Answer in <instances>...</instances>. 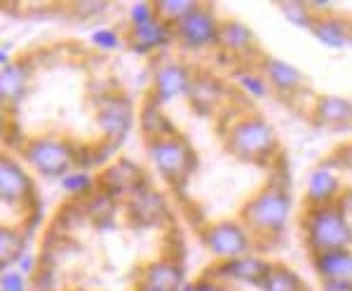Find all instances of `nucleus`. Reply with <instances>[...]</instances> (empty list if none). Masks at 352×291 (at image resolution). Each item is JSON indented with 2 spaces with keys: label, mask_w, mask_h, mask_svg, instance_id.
<instances>
[{
  "label": "nucleus",
  "mask_w": 352,
  "mask_h": 291,
  "mask_svg": "<svg viewBox=\"0 0 352 291\" xmlns=\"http://www.w3.org/2000/svg\"><path fill=\"white\" fill-rule=\"evenodd\" d=\"M310 244L327 252H345L352 244V228L338 209H317L308 219Z\"/></svg>",
  "instance_id": "4"
},
{
  "label": "nucleus",
  "mask_w": 352,
  "mask_h": 291,
  "mask_svg": "<svg viewBox=\"0 0 352 291\" xmlns=\"http://www.w3.org/2000/svg\"><path fill=\"white\" fill-rule=\"evenodd\" d=\"M322 291H352V282H345V279H327Z\"/></svg>",
  "instance_id": "36"
},
{
  "label": "nucleus",
  "mask_w": 352,
  "mask_h": 291,
  "mask_svg": "<svg viewBox=\"0 0 352 291\" xmlns=\"http://www.w3.org/2000/svg\"><path fill=\"white\" fill-rule=\"evenodd\" d=\"M312 31H315L317 40H322L327 47H343L348 43V31L336 19H322L320 24L312 26Z\"/></svg>",
  "instance_id": "29"
},
{
  "label": "nucleus",
  "mask_w": 352,
  "mask_h": 291,
  "mask_svg": "<svg viewBox=\"0 0 352 291\" xmlns=\"http://www.w3.org/2000/svg\"><path fill=\"white\" fill-rule=\"evenodd\" d=\"M127 216L139 226H157L167 216V207L160 193L144 184L127 195Z\"/></svg>",
  "instance_id": "12"
},
{
  "label": "nucleus",
  "mask_w": 352,
  "mask_h": 291,
  "mask_svg": "<svg viewBox=\"0 0 352 291\" xmlns=\"http://www.w3.org/2000/svg\"><path fill=\"white\" fill-rule=\"evenodd\" d=\"M219 26L221 24L217 21V17L200 5L188 17H184L179 24L172 26V31L174 38L181 40V45H186L190 50H200L219 43Z\"/></svg>",
  "instance_id": "8"
},
{
  "label": "nucleus",
  "mask_w": 352,
  "mask_h": 291,
  "mask_svg": "<svg viewBox=\"0 0 352 291\" xmlns=\"http://www.w3.org/2000/svg\"><path fill=\"white\" fill-rule=\"evenodd\" d=\"M204 244L209 252L219 259H237L249 252V235L247 230L235 224V221H223V224H214L202 233Z\"/></svg>",
  "instance_id": "10"
},
{
  "label": "nucleus",
  "mask_w": 352,
  "mask_h": 291,
  "mask_svg": "<svg viewBox=\"0 0 352 291\" xmlns=\"http://www.w3.org/2000/svg\"><path fill=\"white\" fill-rule=\"evenodd\" d=\"M237 80H240L244 92H249L252 96H265V94H268V87H265L263 78L256 76V73H240Z\"/></svg>",
  "instance_id": "32"
},
{
  "label": "nucleus",
  "mask_w": 352,
  "mask_h": 291,
  "mask_svg": "<svg viewBox=\"0 0 352 291\" xmlns=\"http://www.w3.org/2000/svg\"><path fill=\"white\" fill-rule=\"evenodd\" d=\"M292 212V200L282 191H265L244 207V221L256 233H277L282 230Z\"/></svg>",
  "instance_id": "5"
},
{
  "label": "nucleus",
  "mask_w": 352,
  "mask_h": 291,
  "mask_svg": "<svg viewBox=\"0 0 352 291\" xmlns=\"http://www.w3.org/2000/svg\"><path fill=\"white\" fill-rule=\"evenodd\" d=\"M141 284L151 291H179L186 284V279H184V270H181V266L176 261L160 259L144 268Z\"/></svg>",
  "instance_id": "15"
},
{
  "label": "nucleus",
  "mask_w": 352,
  "mask_h": 291,
  "mask_svg": "<svg viewBox=\"0 0 352 291\" xmlns=\"http://www.w3.org/2000/svg\"><path fill=\"white\" fill-rule=\"evenodd\" d=\"M26 254L24 235L12 226H0V268H8Z\"/></svg>",
  "instance_id": "21"
},
{
  "label": "nucleus",
  "mask_w": 352,
  "mask_h": 291,
  "mask_svg": "<svg viewBox=\"0 0 352 291\" xmlns=\"http://www.w3.org/2000/svg\"><path fill=\"white\" fill-rule=\"evenodd\" d=\"M186 96L190 99V104L197 108L200 113H209L214 106L223 99V89L214 78L209 76H195L190 80V87Z\"/></svg>",
  "instance_id": "17"
},
{
  "label": "nucleus",
  "mask_w": 352,
  "mask_h": 291,
  "mask_svg": "<svg viewBox=\"0 0 352 291\" xmlns=\"http://www.w3.org/2000/svg\"><path fill=\"white\" fill-rule=\"evenodd\" d=\"M73 10H76V12H87L85 14V19H89V17L106 12V10H109V3H76L73 5Z\"/></svg>",
  "instance_id": "35"
},
{
  "label": "nucleus",
  "mask_w": 352,
  "mask_h": 291,
  "mask_svg": "<svg viewBox=\"0 0 352 291\" xmlns=\"http://www.w3.org/2000/svg\"><path fill=\"white\" fill-rule=\"evenodd\" d=\"M338 193V179L329 169H317L308 181V197L312 202H327Z\"/></svg>",
  "instance_id": "27"
},
{
  "label": "nucleus",
  "mask_w": 352,
  "mask_h": 291,
  "mask_svg": "<svg viewBox=\"0 0 352 291\" xmlns=\"http://www.w3.org/2000/svg\"><path fill=\"white\" fill-rule=\"evenodd\" d=\"M190 71L184 64H176V61H164L155 68V76H153V94L151 99L157 106L174 101L179 96H184L190 87Z\"/></svg>",
  "instance_id": "11"
},
{
  "label": "nucleus",
  "mask_w": 352,
  "mask_h": 291,
  "mask_svg": "<svg viewBox=\"0 0 352 291\" xmlns=\"http://www.w3.org/2000/svg\"><path fill=\"white\" fill-rule=\"evenodd\" d=\"M82 212L87 219H92L94 224L106 226V224H111L113 216H116V212H118V197L109 195V193L99 188V191H94L92 195L85 200Z\"/></svg>",
  "instance_id": "18"
},
{
  "label": "nucleus",
  "mask_w": 352,
  "mask_h": 291,
  "mask_svg": "<svg viewBox=\"0 0 352 291\" xmlns=\"http://www.w3.org/2000/svg\"><path fill=\"white\" fill-rule=\"evenodd\" d=\"M148 155L153 167L157 169V174L174 186L184 184L188 179L192 164H195L190 146L179 134H169L148 141Z\"/></svg>",
  "instance_id": "2"
},
{
  "label": "nucleus",
  "mask_w": 352,
  "mask_h": 291,
  "mask_svg": "<svg viewBox=\"0 0 352 291\" xmlns=\"http://www.w3.org/2000/svg\"><path fill=\"white\" fill-rule=\"evenodd\" d=\"M282 12H285L287 19L294 21V24L305 26V28L312 26L310 14H305V5H300V3H285V5H282Z\"/></svg>",
  "instance_id": "33"
},
{
  "label": "nucleus",
  "mask_w": 352,
  "mask_h": 291,
  "mask_svg": "<svg viewBox=\"0 0 352 291\" xmlns=\"http://www.w3.org/2000/svg\"><path fill=\"white\" fill-rule=\"evenodd\" d=\"M265 73H268V80L275 85L280 92H289V89H296L300 85V73L298 68H294L287 61L280 59H270L265 64Z\"/></svg>",
  "instance_id": "23"
},
{
  "label": "nucleus",
  "mask_w": 352,
  "mask_h": 291,
  "mask_svg": "<svg viewBox=\"0 0 352 291\" xmlns=\"http://www.w3.org/2000/svg\"><path fill=\"white\" fill-rule=\"evenodd\" d=\"M197 8H200V3H192V0H157V3H153L155 17L167 26H176Z\"/></svg>",
  "instance_id": "24"
},
{
  "label": "nucleus",
  "mask_w": 352,
  "mask_h": 291,
  "mask_svg": "<svg viewBox=\"0 0 352 291\" xmlns=\"http://www.w3.org/2000/svg\"><path fill=\"white\" fill-rule=\"evenodd\" d=\"M132 120H134V108L132 101L124 94H106L104 99L99 101V108H96V125H99L101 134L109 144L118 146L124 136L132 129Z\"/></svg>",
  "instance_id": "6"
},
{
  "label": "nucleus",
  "mask_w": 352,
  "mask_h": 291,
  "mask_svg": "<svg viewBox=\"0 0 352 291\" xmlns=\"http://www.w3.org/2000/svg\"><path fill=\"white\" fill-rule=\"evenodd\" d=\"M61 188L68 193V195L76 197H89L94 191H99V181L96 176H92L87 169H71L66 176H61Z\"/></svg>",
  "instance_id": "26"
},
{
  "label": "nucleus",
  "mask_w": 352,
  "mask_h": 291,
  "mask_svg": "<svg viewBox=\"0 0 352 291\" xmlns=\"http://www.w3.org/2000/svg\"><path fill=\"white\" fill-rule=\"evenodd\" d=\"M10 61H12V56H10V52L5 47H0V68L3 66H8Z\"/></svg>",
  "instance_id": "38"
},
{
  "label": "nucleus",
  "mask_w": 352,
  "mask_h": 291,
  "mask_svg": "<svg viewBox=\"0 0 352 291\" xmlns=\"http://www.w3.org/2000/svg\"><path fill=\"white\" fill-rule=\"evenodd\" d=\"M96 181H99L101 191H106L109 195L127 197L129 193H134L139 186H144V172H141L134 162H129V160H120V162L106 167Z\"/></svg>",
  "instance_id": "13"
},
{
  "label": "nucleus",
  "mask_w": 352,
  "mask_h": 291,
  "mask_svg": "<svg viewBox=\"0 0 352 291\" xmlns=\"http://www.w3.org/2000/svg\"><path fill=\"white\" fill-rule=\"evenodd\" d=\"M0 291H26V279L19 270L0 272Z\"/></svg>",
  "instance_id": "34"
},
{
  "label": "nucleus",
  "mask_w": 352,
  "mask_h": 291,
  "mask_svg": "<svg viewBox=\"0 0 352 291\" xmlns=\"http://www.w3.org/2000/svg\"><path fill=\"white\" fill-rule=\"evenodd\" d=\"M120 36L113 28H96L92 33V45L96 50H101V52H113V50L120 47Z\"/></svg>",
  "instance_id": "30"
},
{
  "label": "nucleus",
  "mask_w": 352,
  "mask_h": 291,
  "mask_svg": "<svg viewBox=\"0 0 352 291\" xmlns=\"http://www.w3.org/2000/svg\"><path fill=\"white\" fill-rule=\"evenodd\" d=\"M228 148L242 160H265L277 148V136L261 118L242 120L232 127Z\"/></svg>",
  "instance_id": "3"
},
{
  "label": "nucleus",
  "mask_w": 352,
  "mask_h": 291,
  "mask_svg": "<svg viewBox=\"0 0 352 291\" xmlns=\"http://www.w3.org/2000/svg\"><path fill=\"white\" fill-rule=\"evenodd\" d=\"M261 289L263 291H303L300 279L294 275L287 268H272L268 270V275L261 279Z\"/></svg>",
  "instance_id": "28"
},
{
  "label": "nucleus",
  "mask_w": 352,
  "mask_h": 291,
  "mask_svg": "<svg viewBox=\"0 0 352 291\" xmlns=\"http://www.w3.org/2000/svg\"><path fill=\"white\" fill-rule=\"evenodd\" d=\"M317 270L329 279L352 282V256L348 252H327L317 256Z\"/></svg>",
  "instance_id": "19"
},
{
  "label": "nucleus",
  "mask_w": 352,
  "mask_h": 291,
  "mask_svg": "<svg viewBox=\"0 0 352 291\" xmlns=\"http://www.w3.org/2000/svg\"><path fill=\"white\" fill-rule=\"evenodd\" d=\"M192 291H223L217 282H209V279H202V282L192 284Z\"/></svg>",
  "instance_id": "37"
},
{
  "label": "nucleus",
  "mask_w": 352,
  "mask_h": 291,
  "mask_svg": "<svg viewBox=\"0 0 352 291\" xmlns=\"http://www.w3.org/2000/svg\"><path fill=\"white\" fill-rule=\"evenodd\" d=\"M155 17V10H153V3H132L129 8V26H141L146 21H151Z\"/></svg>",
  "instance_id": "31"
},
{
  "label": "nucleus",
  "mask_w": 352,
  "mask_h": 291,
  "mask_svg": "<svg viewBox=\"0 0 352 291\" xmlns=\"http://www.w3.org/2000/svg\"><path fill=\"white\" fill-rule=\"evenodd\" d=\"M219 43L232 50V52H244V50L252 47L254 36L249 26H244L242 21H226V24L219 26Z\"/></svg>",
  "instance_id": "22"
},
{
  "label": "nucleus",
  "mask_w": 352,
  "mask_h": 291,
  "mask_svg": "<svg viewBox=\"0 0 352 291\" xmlns=\"http://www.w3.org/2000/svg\"><path fill=\"white\" fill-rule=\"evenodd\" d=\"M76 151L78 146L59 136H38L21 146L26 164L45 179H61L76 169Z\"/></svg>",
  "instance_id": "1"
},
{
  "label": "nucleus",
  "mask_w": 352,
  "mask_h": 291,
  "mask_svg": "<svg viewBox=\"0 0 352 291\" xmlns=\"http://www.w3.org/2000/svg\"><path fill=\"white\" fill-rule=\"evenodd\" d=\"M36 197L33 176L21 167L14 158L0 155V202L5 204H28Z\"/></svg>",
  "instance_id": "9"
},
{
  "label": "nucleus",
  "mask_w": 352,
  "mask_h": 291,
  "mask_svg": "<svg viewBox=\"0 0 352 291\" xmlns=\"http://www.w3.org/2000/svg\"><path fill=\"white\" fill-rule=\"evenodd\" d=\"M136 291H151V289H146L144 284H139V289H136Z\"/></svg>",
  "instance_id": "39"
},
{
  "label": "nucleus",
  "mask_w": 352,
  "mask_h": 291,
  "mask_svg": "<svg viewBox=\"0 0 352 291\" xmlns=\"http://www.w3.org/2000/svg\"><path fill=\"white\" fill-rule=\"evenodd\" d=\"M172 38H174L172 26H167L164 21L157 19V17H153L151 21H146V24H141V26L127 28V45L136 54L155 52V50L172 43Z\"/></svg>",
  "instance_id": "14"
},
{
  "label": "nucleus",
  "mask_w": 352,
  "mask_h": 291,
  "mask_svg": "<svg viewBox=\"0 0 352 291\" xmlns=\"http://www.w3.org/2000/svg\"><path fill=\"white\" fill-rule=\"evenodd\" d=\"M139 125H141V129H144V134L148 136V141L174 134L172 127H169V122H167V118H164L162 108L157 106L153 99L146 101L144 111H141V118H139Z\"/></svg>",
  "instance_id": "20"
},
{
  "label": "nucleus",
  "mask_w": 352,
  "mask_h": 291,
  "mask_svg": "<svg viewBox=\"0 0 352 291\" xmlns=\"http://www.w3.org/2000/svg\"><path fill=\"white\" fill-rule=\"evenodd\" d=\"M270 266L261 259H252V256H237V259H228L219 263L217 272L221 277H232L237 282H256L268 275Z\"/></svg>",
  "instance_id": "16"
},
{
  "label": "nucleus",
  "mask_w": 352,
  "mask_h": 291,
  "mask_svg": "<svg viewBox=\"0 0 352 291\" xmlns=\"http://www.w3.org/2000/svg\"><path fill=\"white\" fill-rule=\"evenodd\" d=\"M33 83V64L28 59H12L0 68V113H12L26 99Z\"/></svg>",
  "instance_id": "7"
},
{
  "label": "nucleus",
  "mask_w": 352,
  "mask_h": 291,
  "mask_svg": "<svg viewBox=\"0 0 352 291\" xmlns=\"http://www.w3.org/2000/svg\"><path fill=\"white\" fill-rule=\"evenodd\" d=\"M317 116L327 125H343L352 120V104L338 96H322L317 104Z\"/></svg>",
  "instance_id": "25"
}]
</instances>
